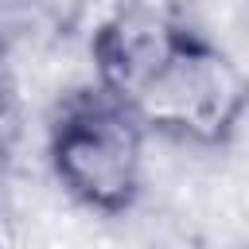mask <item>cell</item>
Listing matches in <instances>:
<instances>
[{
	"label": "cell",
	"mask_w": 249,
	"mask_h": 249,
	"mask_svg": "<svg viewBox=\"0 0 249 249\" xmlns=\"http://www.w3.org/2000/svg\"><path fill=\"white\" fill-rule=\"evenodd\" d=\"M148 140L152 136L124 101L101 86H86L62 93L54 105L47 128V163L74 206L117 218L144 195Z\"/></svg>",
	"instance_id": "cell-1"
},
{
	"label": "cell",
	"mask_w": 249,
	"mask_h": 249,
	"mask_svg": "<svg viewBox=\"0 0 249 249\" xmlns=\"http://www.w3.org/2000/svg\"><path fill=\"white\" fill-rule=\"evenodd\" d=\"M124 105L148 136L187 148H222L249 121V74L233 54L187 27Z\"/></svg>",
	"instance_id": "cell-2"
},
{
	"label": "cell",
	"mask_w": 249,
	"mask_h": 249,
	"mask_svg": "<svg viewBox=\"0 0 249 249\" xmlns=\"http://www.w3.org/2000/svg\"><path fill=\"white\" fill-rule=\"evenodd\" d=\"M183 31L187 27L175 16L152 8L148 0L121 4V12L93 31V86H101L117 101H128V93L167 58Z\"/></svg>",
	"instance_id": "cell-3"
},
{
	"label": "cell",
	"mask_w": 249,
	"mask_h": 249,
	"mask_svg": "<svg viewBox=\"0 0 249 249\" xmlns=\"http://www.w3.org/2000/svg\"><path fill=\"white\" fill-rule=\"evenodd\" d=\"M19 136H23V86L8 54V39L0 35V160L16 152Z\"/></svg>",
	"instance_id": "cell-4"
},
{
	"label": "cell",
	"mask_w": 249,
	"mask_h": 249,
	"mask_svg": "<svg viewBox=\"0 0 249 249\" xmlns=\"http://www.w3.org/2000/svg\"><path fill=\"white\" fill-rule=\"evenodd\" d=\"M117 4H136V0H117Z\"/></svg>",
	"instance_id": "cell-5"
}]
</instances>
